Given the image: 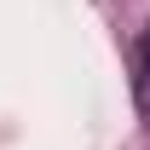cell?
I'll list each match as a JSON object with an SVG mask.
<instances>
[{
    "instance_id": "obj_1",
    "label": "cell",
    "mask_w": 150,
    "mask_h": 150,
    "mask_svg": "<svg viewBox=\"0 0 150 150\" xmlns=\"http://www.w3.org/2000/svg\"><path fill=\"white\" fill-rule=\"evenodd\" d=\"M139 110L150 115V35H144V52H139Z\"/></svg>"
}]
</instances>
